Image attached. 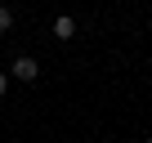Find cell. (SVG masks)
<instances>
[{
    "mask_svg": "<svg viewBox=\"0 0 152 143\" xmlns=\"http://www.w3.org/2000/svg\"><path fill=\"white\" fill-rule=\"evenodd\" d=\"M9 76H18V81H36V76H40V63H36L31 54H18L14 67H9Z\"/></svg>",
    "mask_w": 152,
    "mask_h": 143,
    "instance_id": "6da1fadb",
    "label": "cell"
},
{
    "mask_svg": "<svg viewBox=\"0 0 152 143\" xmlns=\"http://www.w3.org/2000/svg\"><path fill=\"white\" fill-rule=\"evenodd\" d=\"M72 31H76V23H72L67 14H63V18H54V36H58V40H67Z\"/></svg>",
    "mask_w": 152,
    "mask_h": 143,
    "instance_id": "7a4b0ae2",
    "label": "cell"
},
{
    "mask_svg": "<svg viewBox=\"0 0 152 143\" xmlns=\"http://www.w3.org/2000/svg\"><path fill=\"white\" fill-rule=\"evenodd\" d=\"M9 27H14V9H9V5H0V31H9Z\"/></svg>",
    "mask_w": 152,
    "mask_h": 143,
    "instance_id": "3957f363",
    "label": "cell"
},
{
    "mask_svg": "<svg viewBox=\"0 0 152 143\" xmlns=\"http://www.w3.org/2000/svg\"><path fill=\"white\" fill-rule=\"evenodd\" d=\"M9 90V72H0V94H5Z\"/></svg>",
    "mask_w": 152,
    "mask_h": 143,
    "instance_id": "277c9868",
    "label": "cell"
},
{
    "mask_svg": "<svg viewBox=\"0 0 152 143\" xmlns=\"http://www.w3.org/2000/svg\"><path fill=\"white\" fill-rule=\"evenodd\" d=\"M148 143H152V139H148Z\"/></svg>",
    "mask_w": 152,
    "mask_h": 143,
    "instance_id": "5b68a950",
    "label": "cell"
}]
</instances>
